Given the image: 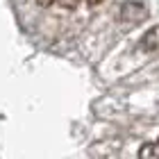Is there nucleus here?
<instances>
[{"mask_svg": "<svg viewBox=\"0 0 159 159\" xmlns=\"http://www.w3.org/2000/svg\"><path fill=\"white\" fill-rule=\"evenodd\" d=\"M148 18V7L143 2H123L118 7V20L120 23H129V25H136V23H143Z\"/></svg>", "mask_w": 159, "mask_h": 159, "instance_id": "obj_1", "label": "nucleus"}, {"mask_svg": "<svg viewBox=\"0 0 159 159\" xmlns=\"http://www.w3.org/2000/svg\"><path fill=\"white\" fill-rule=\"evenodd\" d=\"M139 48L143 52H159V25L150 27V30L141 37L139 41Z\"/></svg>", "mask_w": 159, "mask_h": 159, "instance_id": "obj_2", "label": "nucleus"}, {"mask_svg": "<svg viewBox=\"0 0 159 159\" xmlns=\"http://www.w3.org/2000/svg\"><path fill=\"white\" fill-rule=\"evenodd\" d=\"M139 157H159V141L157 143H146L139 148Z\"/></svg>", "mask_w": 159, "mask_h": 159, "instance_id": "obj_3", "label": "nucleus"}, {"mask_svg": "<svg viewBox=\"0 0 159 159\" xmlns=\"http://www.w3.org/2000/svg\"><path fill=\"white\" fill-rule=\"evenodd\" d=\"M55 2H57V0H37V5H39V7H52Z\"/></svg>", "mask_w": 159, "mask_h": 159, "instance_id": "obj_5", "label": "nucleus"}, {"mask_svg": "<svg viewBox=\"0 0 159 159\" xmlns=\"http://www.w3.org/2000/svg\"><path fill=\"white\" fill-rule=\"evenodd\" d=\"M57 2H59L64 9H75V7L80 5V0H57Z\"/></svg>", "mask_w": 159, "mask_h": 159, "instance_id": "obj_4", "label": "nucleus"}, {"mask_svg": "<svg viewBox=\"0 0 159 159\" xmlns=\"http://www.w3.org/2000/svg\"><path fill=\"white\" fill-rule=\"evenodd\" d=\"M100 2H102V0H86V5H89V7H96V5H100Z\"/></svg>", "mask_w": 159, "mask_h": 159, "instance_id": "obj_6", "label": "nucleus"}]
</instances>
